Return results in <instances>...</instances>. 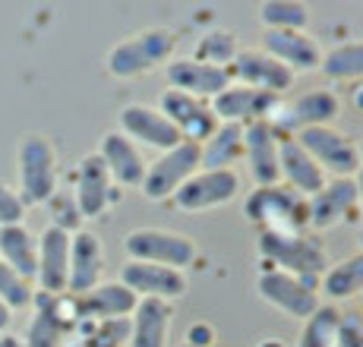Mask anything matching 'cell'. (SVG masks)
Here are the masks:
<instances>
[{
	"mask_svg": "<svg viewBox=\"0 0 363 347\" xmlns=\"http://www.w3.org/2000/svg\"><path fill=\"white\" fill-rule=\"evenodd\" d=\"M177 45H180V38L174 29L149 25V29L117 41L108 51V57H104V69L114 79H139V76H149L171 64Z\"/></svg>",
	"mask_w": 363,
	"mask_h": 347,
	"instance_id": "1",
	"label": "cell"
},
{
	"mask_svg": "<svg viewBox=\"0 0 363 347\" xmlns=\"http://www.w3.org/2000/svg\"><path fill=\"white\" fill-rule=\"evenodd\" d=\"M60 190V158L51 136L26 133L16 145V193L23 196L26 208L48 205L51 196Z\"/></svg>",
	"mask_w": 363,
	"mask_h": 347,
	"instance_id": "2",
	"label": "cell"
},
{
	"mask_svg": "<svg viewBox=\"0 0 363 347\" xmlns=\"http://www.w3.org/2000/svg\"><path fill=\"white\" fill-rule=\"evenodd\" d=\"M256 249H259L262 268H278V272L303 278L313 288H319V278L329 268V253H325V246L310 231H300V234L265 231L256 240Z\"/></svg>",
	"mask_w": 363,
	"mask_h": 347,
	"instance_id": "3",
	"label": "cell"
},
{
	"mask_svg": "<svg viewBox=\"0 0 363 347\" xmlns=\"http://www.w3.org/2000/svg\"><path fill=\"white\" fill-rule=\"evenodd\" d=\"M243 215L259 234H300L306 227V199L300 193L288 190L284 183L253 186L243 199Z\"/></svg>",
	"mask_w": 363,
	"mask_h": 347,
	"instance_id": "4",
	"label": "cell"
},
{
	"mask_svg": "<svg viewBox=\"0 0 363 347\" xmlns=\"http://www.w3.org/2000/svg\"><path fill=\"white\" fill-rule=\"evenodd\" d=\"M123 253L130 262H152V266H167L186 272L196 266L199 246L193 237L180 231H167V227H136L123 237Z\"/></svg>",
	"mask_w": 363,
	"mask_h": 347,
	"instance_id": "5",
	"label": "cell"
},
{
	"mask_svg": "<svg viewBox=\"0 0 363 347\" xmlns=\"http://www.w3.org/2000/svg\"><path fill=\"white\" fill-rule=\"evenodd\" d=\"M79 325V300L73 294H41L35 290L32 319L26 325L23 347H64Z\"/></svg>",
	"mask_w": 363,
	"mask_h": 347,
	"instance_id": "6",
	"label": "cell"
},
{
	"mask_svg": "<svg viewBox=\"0 0 363 347\" xmlns=\"http://www.w3.org/2000/svg\"><path fill=\"white\" fill-rule=\"evenodd\" d=\"M341 117V98L332 89H310L297 98H281L278 110L272 114V127L278 136H297L313 127H335Z\"/></svg>",
	"mask_w": 363,
	"mask_h": 347,
	"instance_id": "7",
	"label": "cell"
},
{
	"mask_svg": "<svg viewBox=\"0 0 363 347\" xmlns=\"http://www.w3.org/2000/svg\"><path fill=\"white\" fill-rule=\"evenodd\" d=\"M73 199H76V208H79L82 221H95V218H104L117 203L123 199V190L111 180L108 168L99 158V152H89L76 161L73 168Z\"/></svg>",
	"mask_w": 363,
	"mask_h": 347,
	"instance_id": "8",
	"label": "cell"
},
{
	"mask_svg": "<svg viewBox=\"0 0 363 347\" xmlns=\"http://www.w3.org/2000/svg\"><path fill=\"white\" fill-rule=\"evenodd\" d=\"M256 294L262 303H269L272 309H278L281 316L306 322L323 303H319V288L306 284L303 278H294L278 268H259L256 278Z\"/></svg>",
	"mask_w": 363,
	"mask_h": 347,
	"instance_id": "9",
	"label": "cell"
},
{
	"mask_svg": "<svg viewBox=\"0 0 363 347\" xmlns=\"http://www.w3.org/2000/svg\"><path fill=\"white\" fill-rule=\"evenodd\" d=\"M196 171H199V145L180 142V145H174V149L162 152V155L145 168L139 193H143L149 203H171L174 193Z\"/></svg>",
	"mask_w": 363,
	"mask_h": 347,
	"instance_id": "10",
	"label": "cell"
},
{
	"mask_svg": "<svg viewBox=\"0 0 363 347\" xmlns=\"http://www.w3.org/2000/svg\"><path fill=\"white\" fill-rule=\"evenodd\" d=\"M243 190V177L234 171H196L177 193H174L171 205L177 212L196 215V212H212V208L231 205Z\"/></svg>",
	"mask_w": 363,
	"mask_h": 347,
	"instance_id": "11",
	"label": "cell"
},
{
	"mask_svg": "<svg viewBox=\"0 0 363 347\" xmlns=\"http://www.w3.org/2000/svg\"><path fill=\"white\" fill-rule=\"evenodd\" d=\"M300 145L306 149V155L323 168L325 177H354L360 171V155H357V142L347 133L335 127H313L294 136Z\"/></svg>",
	"mask_w": 363,
	"mask_h": 347,
	"instance_id": "12",
	"label": "cell"
},
{
	"mask_svg": "<svg viewBox=\"0 0 363 347\" xmlns=\"http://www.w3.org/2000/svg\"><path fill=\"white\" fill-rule=\"evenodd\" d=\"M357 186L354 177H332L316 196L306 199V227L310 234L335 231L357 218Z\"/></svg>",
	"mask_w": 363,
	"mask_h": 347,
	"instance_id": "13",
	"label": "cell"
},
{
	"mask_svg": "<svg viewBox=\"0 0 363 347\" xmlns=\"http://www.w3.org/2000/svg\"><path fill=\"white\" fill-rule=\"evenodd\" d=\"M117 123H121L117 130H121L133 145H139V149H155L158 155L184 142L177 127L167 120L155 104H143V101L123 104L121 114H117Z\"/></svg>",
	"mask_w": 363,
	"mask_h": 347,
	"instance_id": "14",
	"label": "cell"
},
{
	"mask_svg": "<svg viewBox=\"0 0 363 347\" xmlns=\"http://www.w3.org/2000/svg\"><path fill=\"white\" fill-rule=\"evenodd\" d=\"M228 73H231L234 86L256 89V92L275 95V98H284L294 89V79H297L288 67H281L275 57H269L262 47H240V54L228 67Z\"/></svg>",
	"mask_w": 363,
	"mask_h": 347,
	"instance_id": "15",
	"label": "cell"
},
{
	"mask_svg": "<svg viewBox=\"0 0 363 347\" xmlns=\"http://www.w3.org/2000/svg\"><path fill=\"white\" fill-rule=\"evenodd\" d=\"M139 300H164L174 303L190 290V278L186 272H177V268L167 266H152V262H123L121 278Z\"/></svg>",
	"mask_w": 363,
	"mask_h": 347,
	"instance_id": "16",
	"label": "cell"
},
{
	"mask_svg": "<svg viewBox=\"0 0 363 347\" xmlns=\"http://www.w3.org/2000/svg\"><path fill=\"white\" fill-rule=\"evenodd\" d=\"M155 108L162 110L174 127H177V133H180L184 142L202 145L215 130H218V117L212 114V108H208L206 101L177 92V89H164V92L158 95Z\"/></svg>",
	"mask_w": 363,
	"mask_h": 347,
	"instance_id": "17",
	"label": "cell"
},
{
	"mask_svg": "<svg viewBox=\"0 0 363 347\" xmlns=\"http://www.w3.org/2000/svg\"><path fill=\"white\" fill-rule=\"evenodd\" d=\"M164 76H167V89H177V92L190 95V98H199L206 104L212 98H218L225 89L234 86L231 73H228L225 67H208L193 57H174L171 64L164 67Z\"/></svg>",
	"mask_w": 363,
	"mask_h": 347,
	"instance_id": "18",
	"label": "cell"
},
{
	"mask_svg": "<svg viewBox=\"0 0 363 347\" xmlns=\"http://www.w3.org/2000/svg\"><path fill=\"white\" fill-rule=\"evenodd\" d=\"M278 145H281V136H278V130L269 120L243 127V164H247L253 186L281 183V174H278Z\"/></svg>",
	"mask_w": 363,
	"mask_h": 347,
	"instance_id": "19",
	"label": "cell"
},
{
	"mask_svg": "<svg viewBox=\"0 0 363 347\" xmlns=\"http://www.w3.org/2000/svg\"><path fill=\"white\" fill-rule=\"evenodd\" d=\"M104 281V243L95 231H76L69 237V275L67 294L82 297Z\"/></svg>",
	"mask_w": 363,
	"mask_h": 347,
	"instance_id": "20",
	"label": "cell"
},
{
	"mask_svg": "<svg viewBox=\"0 0 363 347\" xmlns=\"http://www.w3.org/2000/svg\"><path fill=\"white\" fill-rule=\"evenodd\" d=\"M69 237L73 234L48 224L38 234V272H35V290L41 294H67L69 275Z\"/></svg>",
	"mask_w": 363,
	"mask_h": 347,
	"instance_id": "21",
	"label": "cell"
},
{
	"mask_svg": "<svg viewBox=\"0 0 363 347\" xmlns=\"http://www.w3.org/2000/svg\"><path fill=\"white\" fill-rule=\"evenodd\" d=\"M278 104H281V98H275V95L256 92V89H247V86H231V89H225L218 98L208 101V108L218 117V123H240V127H250V123L272 120Z\"/></svg>",
	"mask_w": 363,
	"mask_h": 347,
	"instance_id": "22",
	"label": "cell"
},
{
	"mask_svg": "<svg viewBox=\"0 0 363 347\" xmlns=\"http://www.w3.org/2000/svg\"><path fill=\"white\" fill-rule=\"evenodd\" d=\"M95 152H99V158L104 161V168H108L111 180H114L121 190H139V186H143L149 161L143 158V149L133 145L121 130H108Z\"/></svg>",
	"mask_w": 363,
	"mask_h": 347,
	"instance_id": "23",
	"label": "cell"
},
{
	"mask_svg": "<svg viewBox=\"0 0 363 347\" xmlns=\"http://www.w3.org/2000/svg\"><path fill=\"white\" fill-rule=\"evenodd\" d=\"M262 51L294 76L316 73L323 64V47L310 32H262Z\"/></svg>",
	"mask_w": 363,
	"mask_h": 347,
	"instance_id": "24",
	"label": "cell"
},
{
	"mask_svg": "<svg viewBox=\"0 0 363 347\" xmlns=\"http://www.w3.org/2000/svg\"><path fill=\"white\" fill-rule=\"evenodd\" d=\"M278 174H281V183L288 190L300 193L303 199L316 196L325 186V180H329L294 136H281V145H278Z\"/></svg>",
	"mask_w": 363,
	"mask_h": 347,
	"instance_id": "25",
	"label": "cell"
},
{
	"mask_svg": "<svg viewBox=\"0 0 363 347\" xmlns=\"http://www.w3.org/2000/svg\"><path fill=\"white\" fill-rule=\"evenodd\" d=\"M79 300V322H111V319H130L139 297L123 281H101Z\"/></svg>",
	"mask_w": 363,
	"mask_h": 347,
	"instance_id": "26",
	"label": "cell"
},
{
	"mask_svg": "<svg viewBox=\"0 0 363 347\" xmlns=\"http://www.w3.org/2000/svg\"><path fill=\"white\" fill-rule=\"evenodd\" d=\"M174 303L139 300L130 316V344L127 347H167L171 341Z\"/></svg>",
	"mask_w": 363,
	"mask_h": 347,
	"instance_id": "27",
	"label": "cell"
},
{
	"mask_svg": "<svg viewBox=\"0 0 363 347\" xmlns=\"http://www.w3.org/2000/svg\"><path fill=\"white\" fill-rule=\"evenodd\" d=\"M243 161V127L240 123H218L212 136L199 145L202 171H234Z\"/></svg>",
	"mask_w": 363,
	"mask_h": 347,
	"instance_id": "28",
	"label": "cell"
},
{
	"mask_svg": "<svg viewBox=\"0 0 363 347\" xmlns=\"http://www.w3.org/2000/svg\"><path fill=\"white\" fill-rule=\"evenodd\" d=\"M0 262L35 284V272H38V237L26 224L0 227Z\"/></svg>",
	"mask_w": 363,
	"mask_h": 347,
	"instance_id": "29",
	"label": "cell"
},
{
	"mask_svg": "<svg viewBox=\"0 0 363 347\" xmlns=\"http://www.w3.org/2000/svg\"><path fill=\"white\" fill-rule=\"evenodd\" d=\"M319 294L332 303L354 300L363 294V253H354L347 259L329 262L325 275L319 278Z\"/></svg>",
	"mask_w": 363,
	"mask_h": 347,
	"instance_id": "30",
	"label": "cell"
},
{
	"mask_svg": "<svg viewBox=\"0 0 363 347\" xmlns=\"http://www.w3.org/2000/svg\"><path fill=\"white\" fill-rule=\"evenodd\" d=\"M319 73L329 82H363V41H341L323 51Z\"/></svg>",
	"mask_w": 363,
	"mask_h": 347,
	"instance_id": "31",
	"label": "cell"
},
{
	"mask_svg": "<svg viewBox=\"0 0 363 347\" xmlns=\"http://www.w3.org/2000/svg\"><path fill=\"white\" fill-rule=\"evenodd\" d=\"M262 32H306L310 6L300 0H265L259 4Z\"/></svg>",
	"mask_w": 363,
	"mask_h": 347,
	"instance_id": "32",
	"label": "cell"
},
{
	"mask_svg": "<svg viewBox=\"0 0 363 347\" xmlns=\"http://www.w3.org/2000/svg\"><path fill=\"white\" fill-rule=\"evenodd\" d=\"M240 54V41L231 29H208L202 38L196 41L190 57L199 60V64H208V67H231L234 57Z\"/></svg>",
	"mask_w": 363,
	"mask_h": 347,
	"instance_id": "33",
	"label": "cell"
},
{
	"mask_svg": "<svg viewBox=\"0 0 363 347\" xmlns=\"http://www.w3.org/2000/svg\"><path fill=\"white\" fill-rule=\"evenodd\" d=\"M338 319L341 312L332 307H319L310 319L303 322V335H300L297 347H335V338H338Z\"/></svg>",
	"mask_w": 363,
	"mask_h": 347,
	"instance_id": "34",
	"label": "cell"
},
{
	"mask_svg": "<svg viewBox=\"0 0 363 347\" xmlns=\"http://www.w3.org/2000/svg\"><path fill=\"white\" fill-rule=\"evenodd\" d=\"M0 300L13 312L32 309V300H35V284L19 272H13L10 266H4V262H0Z\"/></svg>",
	"mask_w": 363,
	"mask_h": 347,
	"instance_id": "35",
	"label": "cell"
},
{
	"mask_svg": "<svg viewBox=\"0 0 363 347\" xmlns=\"http://www.w3.org/2000/svg\"><path fill=\"white\" fill-rule=\"evenodd\" d=\"M48 208H51V224L54 227H60V231H67V234L82 231V215H79V208H76L73 193L57 190L51 196V203H48Z\"/></svg>",
	"mask_w": 363,
	"mask_h": 347,
	"instance_id": "36",
	"label": "cell"
},
{
	"mask_svg": "<svg viewBox=\"0 0 363 347\" xmlns=\"http://www.w3.org/2000/svg\"><path fill=\"white\" fill-rule=\"evenodd\" d=\"M26 212H29V208H26L23 196L16 193V186H10V183H4V180H0V227L23 224Z\"/></svg>",
	"mask_w": 363,
	"mask_h": 347,
	"instance_id": "37",
	"label": "cell"
},
{
	"mask_svg": "<svg viewBox=\"0 0 363 347\" xmlns=\"http://www.w3.org/2000/svg\"><path fill=\"white\" fill-rule=\"evenodd\" d=\"M186 347H215L218 344V331L212 329V322H193L184 335Z\"/></svg>",
	"mask_w": 363,
	"mask_h": 347,
	"instance_id": "38",
	"label": "cell"
},
{
	"mask_svg": "<svg viewBox=\"0 0 363 347\" xmlns=\"http://www.w3.org/2000/svg\"><path fill=\"white\" fill-rule=\"evenodd\" d=\"M347 108L363 117V82H354V89L347 92Z\"/></svg>",
	"mask_w": 363,
	"mask_h": 347,
	"instance_id": "39",
	"label": "cell"
},
{
	"mask_svg": "<svg viewBox=\"0 0 363 347\" xmlns=\"http://www.w3.org/2000/svg\"><path fill=\"white\" fill-rule=\"evenodd\" d=\"M10 325H13V309L0 300V335H10Z\"/></svg>",
	"mask_w": 363,
	"mask_h": 347,
	"instance_id": "40",
	"label": "cell"
},
{
	"mask_svg": "<svg viewBox=\"0 0 363 347\" xmlns=\"http://www.w3.org/2000/svg\"><path fill=\"white\" fill-rule=\"evenodd\" d=\"M354 186H357V212H360V218H363V168L354 174Z\"/></svg>",
	"mask_w": 363,
	"mask_h": 347,
	"instance_id": "41",
	"label": "cell"
},
{
	"mask_svg": "<svg viewBox=\"0 0 363 347\" xmlns=\"http://www.w3.org/2000/svg\"><path fill=\"white\" fill-rule=\"evenodd\" d=\"M256 347H291V344L284 341V338H262V341L256 344Z\"/></svg>",
	"mask_w": 363,
	"mask_h": 347,
	"instance_id": "42",
	"label": "cell"
},
{
	"mask_svg": "<svg viewBox=\"0 0 363 347\" xmlns=\"http://www.w3.org/2000/svg\"><path fill=\"white\" fill-rule=\"evenodd\" d=\"M0 347H23V338H16V335H0Z\"/></svg>",
	"mask_w": 363,
	"mask_h": 347,
	"instance_id": "43",
	"label": "cell"
},
{
	"mask_svg": "<svg viewBox=\"0 0 363 347\" xmlns=\"http://www.w3.org/2000/svg\"><path fill=\"white\" fill-rule=\"evenodd\" d=\"M357 155H360V168H363V139L357 142Z\"/></svg>",
	"mask_w": 363,
	"mask_h": 347,
	"instance_id": "44",
	"label": "cell"
},
{
	"mask_svg": "<svg viewBox=\"0 0 363 347\" xmlns=\"http://www.w3.org/2000/svg\"><path fill=\"white\" fill-rule=\"evenodd\" d=\"M357 246H360V253H363V227H360V234H357Z\"/></svg>",
	"mask_w": 363,
	"mask_h": 347,
	"instance_id": "45",
	"label": "cell"
},
{
	"mask_svg": "<svg viewBox=\"0 0 363 347\" xmlns=\"http://www.w3.org/2000/svg\"><path fill=\"white\" fill-rule=\"evenodd\" d=\"M180 347H186V344H180ZM215 347H218V344H215Z\"/></svg>",
	"mask_w": 363,
	"mask_h": 347,
	"instance_id": "46",
	"label": "cell"
},
{
	"mask_svg": "<svg viewBox=\"0 0 363 347\" xmlns=\"http://www.w3.org/2000/svg\"><path fill=\"white\" fill-rule=\"evenodd\" d=\"M360 303H363V294H360Z\"/></svg>",
	"mask_w": 363,
	"mask_h": 347,
	"instance_id": "47",
	"label": "cell"
}]
</instances>
